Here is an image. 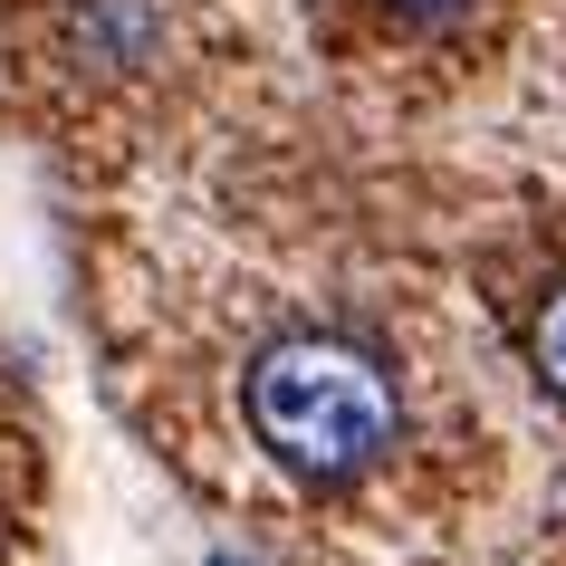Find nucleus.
Listing matches in <instances>:
<instances>
[{"mask_svg":"<svg viewBox=\"0 0 566 566\" xmlns=\"http://www.w3.org/2000/svg\"><path fill=\"white\" fill-rule=\"evenodd\" d=\"M394 422H403L394 413V375L356 336L298 327V336L250 356V432L317 490L365 480L394 451Z\"/></svg>","mask_w":566,"mask_h":566,"instance_id":"nucleus-1","label":"nucleus"},{"mask_svg":"<svg viewBox=\"0 0 566 566\" xmlns=\"http://www.w3.org/2000/svg\"><path fill=\"white\" fill-rule=\"evenodd\" d=\"M164 39V0H67V49L87 67H145Z\"/></svg>","mask_w":566,"mask_h":566,"instance_id":"nucleus-2","label":"nucleus"},{"mask_svg":"<svg viewBox=\"0 0 566 566\" xmlns=\"http://www.w3.org/2000/svg\"><path fill=\"white\" fill-rule=\"evenodd\" d=\"M528 365L547 375V394H566V289H547V307H537V327H528Z\"/></svg>","mask_w":566,"mask_h":566,"instance_id":"nucleus-3","label":"nucleus"},{"mask_svg":"<svg viewBox=\"0 0 566 566\" xmlns=\"http://www.w3.org/2000/svg\"><path fill=\"white\" fill-rule=\"evenodd\" d=\"M394 20H451V10H471V0H385Z\"/></svg>","mask_w":566,"mask_h":566,"instance_id":"nucleus-4","label":"nucleus"}]
</instances>
